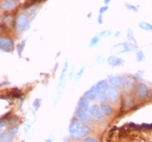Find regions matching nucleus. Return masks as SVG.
Masks as SVG:
<instances>
[{
    "mask_svg": "<svg viewBox=\"0 0 152 142\" xmlns=\"http://www.w3.org/2000/svg\"><path fill=\"white\" fill-rule=\"evenodd\" d=\"M120 35H121V33H120V32H116V33H115V37H118Z\"/></svg>",
    "mask_w": 152,
    "mask_h": 142,
    "instance_id": "nucleus-39",
    "label": "nucleus"
},
{
    "mask_svg": "<svg viewBox=\"0 0 152 142\" xmlns=\"http://www.w3.org/2000/svg\"><path fill=\"white\" fill-rule=\"evenodd\" d=\"M85 68H86V65H83V67L82 68H80V70L78 71V72H77V74H76V82H78L79 79H80V77H82L83 76V74H84V72H85Z\"/></svg>",
    "mask_w": 152,
    "mask_h": 142,
    "instance_id": "nucleus-23",
    "label": "nucleus"
},
{
    "mask_svg": "<svg viewBox=\"0 0 152 142\" xmlns=\"http://www.w3.org/2000/svg\"><path fill=\"white\" fill-rule=\"evenodd\" d=\"M87 17H88V19H90V17H91V13H88V15H87Z\"/></svg>",
    "mask_w": 152,
    "mask_h": 142,
    "instance_id": "nucleus-41",
    "label": "nucleus"
},
{
    "mask_svg": "<svg viewBox=\"0 0 152 142\" xmlns=\"http://www.w3.org/2000/svg\"><path fill=\"white\" fill-rule=\"evenodd\" d=\"M75 115H76V118L77 119H79L80 122H83V123H91L92 122V117L90 116L88 114V112H85V111H82L79 110V109H77L75 112Z\"/></svg>",
    "mask_w": 152,
    "mask_h": 142,
    "instance_id": "nucleus-10",
    "label": "nucleus"
},
{
    "mask_svg": "<svg viewBox=\"0 0 152 142\" xmlns=\"http://www.w3.org/2000/svg\"><path fill=\"white\" fill-rule=\"evenodd\" d=\"M73 74H74V67L72 68V71H71V73H70V77H69V78H72V77H73Z\"/></svg>",
    "mask_w": 152,
    "mask_h": 142,
    "instance_id": "nucleus-37",
    "label": "nucleus"
},
{
    "mask_svg": "<svg viewBox=\"0 0 152 142\" xmlns=\"http://www.w3.org/2000/svg\"><path fill=\"white\" fill-rule=\"evenodd\" d=\"M104 3H105V4H109V3H110V1H109V0H105Z\"/></svg>",
    "mask_w": 152,
    "mask_h": 142,
    "instance_id": "nucleus-42",
    "label": "nucleus"
},
{
    "mask_svg": "<svg viewBox=\"0 0 152 142\" xmlns=\"http://www.w3.org/2000/svg\"><path fill=\"white\" fill-rule=\"evenodd\" d=\"M99 41H100V37H99V35L94 36V37L91 38V40H90L89 47H90V48H94L95 46H97V44H99Z\"/></svg>",
    "mask_w": 152,
    "mask_h": 142,
    "instance_id": "nucleus-22",
    "label": "nucleus"
},
{
    "mask_svg": "<svg viewBox=\"0 0 152 142\" xmlns=\"http://www.w3.org/2000/svg\"><path fill=\"white\" fill-rule=\"evenodd\" d=\"M25 44H26V40H23L22 44L18 46V52H19V55L22 54V51H23V49H24V47H25Z\"/></svg>",
    "mask_w": 152,
    "mask_h": 142,
    "instance_id": "nucleus-28",
    "label": "nucleus"
},
{
    "mask_svg": "<svg viewBox=\"0 0 152 142\" xmlns=\"http://www.w3.org/2000/svg\"><path fill=\"white\" fill-rule=\"evenodd\" d=\"M96 87L98 89V91L105 92V90L109 88L108 82H107V80H100V82H98L96 84Z\"/></svg>",
    "mask_w": 152,
    "mask_h": 142,
    "instance_id": "nucleus-18",
    "label": "nucleus"
},
{
    "mask_svg": "<svg viewBox=\"0 0 152 142\" xmlns=\"http://www.w3.org/2000/svg\"><path fill=\"white\" fill-rule=\"evenodd\" d=\"M105 99H107V97H105V92L98 91V93L96 95L95 100H96V101H98V102H101V103H103V102L105 101Z\"/></svg>",
    "mask_w": 152,
    "mask_h": 142,
    "instance_id": "nucleus-20",
    "label": "nucleus"
},
{
    "mask_svg": "<svg viewBox=\"0 0 152 142\" xmlns=\"http://www.w3.org/2000/svg\"><path fill=\"white\" fill-rule=\"evenodd\" d=\"M18 4H19V2L15 1V0H4V1L1 2L0 7H1V9H2L3 11L10 12V11H12V10L15 9L16 7H18Z\"/></svg>",
    "mask_w": 152,
    "mask_h": 142,
    "instance_id": "nucleus-11",
    "label": "nucleus"
},
{
    "mask_svg": "<svg viewBox=\"0 0 152 142\" xmlns=\"http://www.w3.org/2000/svg\"><path fill=\"white\" fill-rule=\"evenodd\" d=\"M89 107H90V105H89V101L87 100L86 98H84V97H82V98L78 100V109L82 111H85V112H88Z\"/></svg>",
    "mask_w": 152,
    "mask_h": 142,
    "instance_id": "nucleus-17",
    "label": "nucleus"
},
{
    "mask_svg": "<svg viewBox=\"0 0 152 142\" xmlns=\"http://www.w3.org/2000/svg\"><path fill=\"white\" fill-rule=\"evenodd\" d=\"M28 27V16L24 12L20 13L15 19V28L18 32H23Z\"/></svg>",
    "mask_w": 152,
    "mask_h": 142,
    "instance_id": "nucleus-3",
    "label": "nucleus"
},
{
    "mask_svg": "<svg viewBox=\"0 0 152 142\" xmlns=\"http://www.w3.org/2000/svg\"><path fill=\"white\" fill-rule=\"evenodd\" d=\"M88 114L92 118H96V119L102 120V118H103V114H102V112H101V109L97 104H94L89 107Z\"/></svg>",
    "mask_w": 152,
    "mask_h": 142,
    "instance_id": "nucleus-9",
    "label": "nucleus"
},
{
    "mask_svg": "<svg viewBox=\"0 0 152 142\" xmlns=\"http://www.w3.org/2000/svg\"><path fill=\"white\" fill-rule=\"evenodd\" d=\"M118 47L123 48V50L121 51V52H130V51H136L137 49H138L136 44H132V42H122V44H116V46H114L113 48H118Z\"/></svg>",
    "mask_w": 152,
    "mask_h": 142,
    "instance_id": "nucleus-12",
    "label": "nucleus"
},
{
    "mask_svg": "<svg viewBox=\"0 0 152 142\" xmlns=\"http://www.w3.org/2000/svg\"><path fill=\"white\" fill-rule=\"evenodd\" d=\"M108 80H109V84L111 85V87L116 88V87L122 86L123 77H122V76H118V75H111V76H109Z\"/></svg>",
    "mask_w": 152,
    "mask_h": 142,
    "instance_id": "nucleus-13",
    "label": "nucleus"
},
{
    "mask_svg": "<svg viewBox=\"0 0 152 142\" xmlns=\"http://www.w3.org/2000/svg\"><path fill=\"white\" fill-rule=\"evenodd\" d=\"M102 22H103V20H102V14H99L98 15V23L99 24H102Z\"/></svg>",
    "mask_w": 152,
    "mask_h": 142,
    "instance_id": "nucleus-35",
    "label": "nucleus"
},
{
    "mask_svg": "<svg viewBox=\"0 0 152 142\" xmlns=\"http://www.w3.org/2000/svg\"><path fill=\"white\" fill-rule=\"evenodd\" d=\"M91 131V128L87 125V124L83 123L77 118H74L72 122H71L70 126H69V133H70V136L75 140L83 139L87 137Z\"/></svg>",
    "mask_w": 152,
    "mask_h": 142,
    "instance_id": "nucleus-1",
    "label": "nucleus"
},
{
    "mask_svg": "<svg viewBox=\"0 0 152 142\" xmlns=\"http://www.w3.org/2000/svg\"><path fill=\"white\" fill-rule=\"evenodd\" d=\"M108 63L112 66H120V65L124 64V60L121 58L115 57V55H111V57L108 58Z\"/></svg>",
    "mask_w": 152,
    "mask_h": 142,
    "instance_id": "nucleus-15",
    "label": "nucleus"
},
{
    "mask_svg": "<svg viewBox=\"0 0 152 142\" xmlns=\"http://www.w3.org/2000/svg\"><path fill=\"white\" fill-rule=\"evenodd\" d=\"M111 34H112V32L110 31V29H105V31H102V32L99 34V37L100 38L101 37H109Z\"/></svg>",
    "mask_w": 152,
    "mask_h": 142,
    "instance_id": "nucleus-26",
    "label": "nucleus"
},
{
    "mask_svg": "<svg viewBox=\"0 0 152 142\" xmlns=\"http://www.w3.org/2000/svg\"><path fill=\"white\" fill-rule=\"evenodd\" d=\"M108 6H104V7H102V8H100V10H99V12H100V14H102V13H104L105 11H108Z\"/></svg>",
    "mask_w": 152,
    "mask_h": 142,
    "instance_id": "nucleus-33",
    "label": "nucleus"
},
{
    "mask_svg": "<svg viewBox=\"0 0 152 142\" xmlns=\"http://www.w3.org/2000/svg\"><path fill=\"white\" fill-rule=\"evenodd\" d=\"M3 133V128H0V133Z\"/></svg>",
    "mask_w": 152,
    "mask_h": 142,
    "instance_id": "nucleus-43",
    "label": "nucleus"
},
{
    "mask_svg": "<svg viewBox=\"0 0 152 142\" xmlns=\"http://www.w3.org/2000/svg\"><path fill=\"white\" fill-rule=\"evenodd\" d=\"M1 20H2V16H1V15H0V21H1Z\"/></svg>",
    "mask_w": 152,
    "mask_h": 142,
    "instance_id": "nucleus-44",
    "label": "nucleus"
},
{
    "mask_svg": "<svg viewBox=\"0 0 152 142\" xmlns=\"http://www.w3.org/2000/svg\"><path fill=\"white\" fill-rule=\"evenodd\" d=\"M97 93H98V89H97V87H96V85H95L84 93V98H86L88 101H91V100H95Z\"/></svg>",
    "mask_w": 152,
    "mask_h": 142,
    "instance_id": "nucleus-14",
    "label": "nucleus"
},
{
    "mask_svg": "<svg viewBox=\"0 0 152 142\" xmlns=\"http://www.w3.org/2000/svg\"><path fill=\"white\" fill-rule=\"evenodd\" d=\"M148 97H150V98H152V90H150V91H149V95H148Z\"/></svg>",
    "mask_w": 152,
    "mask_h": 142,
    "instance_id": "nucleus-40",
    "label": "nucleus"
},
{
    "mask_svg": "<svg viewBox=\"0 0 152 142\" xmlns=\"http://www.w3.org/2000/svg\"><path fill=\"white\" fill-rule=\"evenodd\" d=\"M10 95H11L12 98H21V97H22V93H21L18 89H13Z\"/></svg>",
    "mask_w": 152,
    "mask_h": 142,
    "instance_id": "nucleus-25",
    "label": "nucleus"
},
{
    "mask_svg": "<svg viewBox=\"0 0 152 142\" xmlns=\"http://www.w3.org/2000/svg\"><path fill=\"white\" fill-rule=\"evenodd\" d=\"M16 122H18V117H15V116L11 117V118L9 119V123L10 124H15Z\"/></svg>",
    "mask_w": 152,
    "mask_h": 142,
    "instance_id": "nucleus-34",
    "label": "nucleus"
},
{
    "mask_svg": "<svg viewBox=\"0 0 152 142\" xmlns=\"http://www.w3.org/2000/svg\"><path fill=\"white\" fill-rule=\"evenodd\" d=\"M0 50L12 52L14 50V44L12 39L9 37H0Z\"/></svg>",
    "mask_w": 152,
    "mask_h": 142,
    "instance_id": "nucleus-5",
    "label": "nucleus"
},
{
    "mask_svg": "<svg viewBox=\"0 0 152 142\" xmlns=\"http://www.w3.org/2000/svg\"><path fill=\"white\" fill-rule=\"evenodd\" d=\"M3 32H4V28H3V26L0 24V34H2Z\"/></svg>",
    "mask_w": 152,
    "mask_h": 142,
    "instance_id": "nucleus-38",
    "label": "nucleus"
},
{
    "mask_svg": "<svg viewBox=\"0 0 152 142\" xmlns=\"http://www.w3.org/2000/svg\"><path fill=\"white\" fill-rule=\"evenodd\" d=\"M136 58H137V62H142L145 60V53H143L142 51H137V54H136Z\"/></svg>",
    "mask_w": 152,
    "mask_h": 142,
    "instance_id": "nucleus-24",
    "label": "nucleus"
},
{
    "mask_svg": "<svg viewBox=\"0 0 152 142\" xmlns=\"http://www.w3.org/2000/svg\"><path fill=\"white\" fill-rule=\"evenodd\" d=\"M99 106L101 109V112L103 115L110 116V115H112V113H113V109H112V106L109 104V103L103 102V103H101V105H99Z\"/></svg>",
    "mask_w": 152,
    "mask_h": 142,
    "instance_id": "nucleus-16",
    "label": "nucleus"
},
{
    "mask_svg": "<svg viewBox=\"0 0 152 142\" xmlns=\"http://www.w3.org/2000/svg\"><path fill=\"white\" fill-rule=\"evenodd\" d=\"M135 93H136V97L138 99H145L149 95V88L145 84L140 82V84H138L136 86V91H135Z\"/></svg>",
    "mask_w": 152,
    "mask_h": 142,
    "instance_id": "nucleus-8",
    "label": "nucleus"
},
{
    "mask_svg": "<svg viewBox=\"0 0 152 142\" xmlns=\"http://www.w3.org/2000/svg\"><path fill=\"white\" fill-rule=\"evenodd\" d=\"M123 102L125 103V105H126V106H128V105H130L132 103H133V101H132V99H130L129 97H128V95H125V98H124Z\"/></svg>",
    "mask_w": 152,
    "mask_h": 142,
    "instance_id": "nucleus-29",
    "label": "nucleus"
},
{
    "mask_svg": "<svg viewBox=\"0 0 152 142\" xmlns=\"http://www.w3.org/2000/svg\"><path fill=\"white\" fill-rule=\"evenodd\" d=\"M84 142H99L98 139H96L94 137H86L84 139Z\"/></svg>",
    "mask_w": 152,
    "mask_h": 142,
    "instance_id": "nucleus-31",
    "label": "nucleus"
},
{
    "mask_svg": "<svg viewBox=\"0 0 152 142\" xmlns=\"http://www.w3.org/2000/svg\"><path fill=\"white\" fill-rule=\"evenodd\" d=\"M125 7H126L128 10H133V11H135V12H137V11H138V9H137L136 7L132 6V4H128V3H126V4H125Z\"/></svg>",
    "mask_w": 152,
    "mask_h": 142,
    "instance_id": "nucleus-32",
    "label": "nucleus"
},
{
    "mask_svg": "<svg viewBox=\"0 0 152 142\" xmlns=\"http://www.w3.org/2000/svg\"><path fill=\"white\" fill-rule=\"evenodd\" d=\"M2 21L7 26H11V25H13L14 19H13V15H6L2 17Z\"/></svg>",
    "mask_w": 152,
    "mask_h": 142,
    "instance_id": "nucleus-21",
    "label": "nucleus"
},
{
    "mask_svg": "<svg viewBox=\"0 0 152 142\" xmlns=\"http://www.w3.org/2000/svg\"><path fill=\"white\" fill-rule=\"evenodd\" d=\"M40 102H41L40 99H36L35 101H34V103H33V106H34V109H35V110H38V109H39V106H40Z\"/></svg>",
    "mask_w": 152,
    "mask_h": 142,
    "instance_id": "nucleus-30",
    "label": "nucleus"
},
{
    "mask_svg": "<svg viewBox=\"0 0 152 142\" xmlns=\"http://www.w3.org/2000/svg\"><path fill=\"white\" fill-rule=\"evenodd\" d=\"M135 84H136V76L128 75V76H125V77H123L122 87H123V89L126 92H129L130 90L133 89L134 86H135Z\"/></svg>",
    "mask_w": 152,
    "mask_h": 142,
    "instance_id": "nucleus-6",
    "label": "nucleus"
},
{
    "mask_svg": "<svg viewBox=\"0 0 152 142\" xmlns=\"http://www.w3.org/2000/svg\"><path fill=\"white\" fill-rule=\"evenodd\" d=\"M105 97L109 101L112 102V103H115V102L118 100V97H120V92L116 88L109 86V88L105 90Z\"/></svg>",
    "mask_w": 152,
    "mask_h": 142,
    "instance_id": "nucleus-7",
    "label": "nucleus"
},
{
    "mask_svg": "<svg viewBox=\"0 0 152 142\" xmlns=\"http://www.w3.org/2000/svg\"><path fill=\"white\" fill-rule=\"evenodd\" d=\"M140 28L143 29V31H148V32H152V24L150 23H147V22H140L138 24Z\"/></svg>",
    "mask_w": 152,
    "mask_h": 142,
    "instance_id": "nucleus-19",
    "label": "nucleus"
},
{
    "mask_svg": "<svg viewBox=\"0 0 152 142\" xmlns=\"http://www.w3.org/2000/svg\"><path fill=\"white\" fill-rule=\"evenodd\" d=\"M19 133V126H13L10 129L0 133V142H10Z\"/></svg>",
    "mask_w": 152,
    "mask_h": 142,
    "instance_id": "nucleus-4",
    "label": "nucleus"
},
{
    "mask_svg": "<svg viewBox=\"0 0 152 142\" xmlns=\"http://www.w3.org/2000/svg\"><path fill=\"white\" fill-rule=\"evenodd\" d=\"M46 142H53V138H52V136H51L50 138H48V139L46 140Z\"/></svg>",
    "mask_w": 152,
    "mask_h": 142,
    "instance_id": "nucleus-36",
    "label": "nucleus"
},
{
    "mask_svg": "<svg viewBox=\"0 0 152 142\" xmlns=\"http://www.w3.org/2000/svg\"><path fill=\"white\" fill-rule=\"evenodd\" d=\"M67 66H69V62H67V60H65L63 70H62V73H61L59 86H58V89H57V95H56V99H54V105H57L58 101H59V99L61 98V95H62V92H63V90H64V85H65V75H66Z\"/></svg>",
    "mask_w": 152,
    "mask_h": 142,
    "instance_id": "nucleus-2",
    "label": "nucleus"
},
{
    "mask_svg": "<svg viewBox=\"0 0 152 142\" xmlns=\"http://www.w3.org/2000/svg\"><path fill=\"white\" fill-rule=\"evenodd\" d=\"M127 38H128V40L133 41V44L136 42V40H135V38H134V35H133V31L130 28L128 29V32H127Z\"/></svg>",
    "mask_w": 152,
    "mask_h": 142,
    "instance_id": "nucleus-27",
    "label": "nucleus"
}]
</instances>
